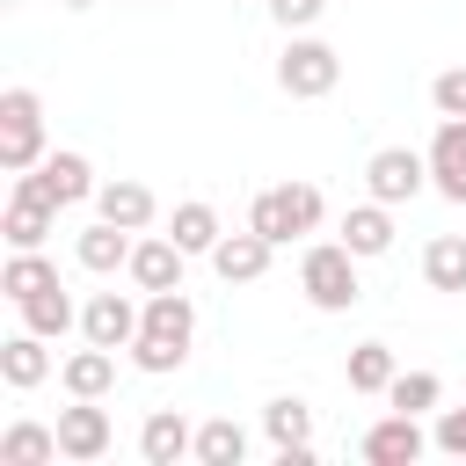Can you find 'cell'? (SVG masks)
<instances>
[{
	"label": "cell",
	"instance_id": "obj_17",
	"mask_svg": "<svg viewBox=\"0 0 466 466\" xmlns=\"http://www.w3.org/2000/svg\"><path fill=\"white\" fill-rule=\"evenodd\" d=\"M335 233H342V248H350L357 262H371V255L393 248V204H379V197H371V204H350Z\"/></svg>",
	"mask_w": 466,
	"mask_h": 466
},
{
	"label": "cell",
	"instance_id": "obj_12",
	"mask_svg": "<svg viewBox=\"0 0 466 466\" xmlns=\"http://www.w3.org/2000/svg\"><path fill=\"white\" fill-rule=\"evenodd\" d=\"M430 189L444 204H466V116H444L430 138Z\"/></svg>",
	"mask_w": 466,
	"mask_h": 466
},
{
	"label": "cell",
	"instance_id": "obj_2",
	"mask_svg": "<svg viewBox=\"0 0 466 466\" xmlns=\"http://www.w3.org/2000/svg\"><path fill=\"white\" fill-rule=\"evenodd\" d=\"M320 218H328V197L313 189V182H277V189H262L255 204H248V226L262 233V240H299V233H320Z\"/></svg>",
	"mask_w": 466,
	"mask_h": 466
},
{
	"label": "cell",
	"instance_id": "obj_20",
	"mask_svg": "<svg viewBox=\"0 0 466 466\" xmlns=\"http://www.w3.org/2000/svg\"><path fill=\"white\" fill-rule=\"evenodd\" d=\"M0 379H7L15 393H29V386H44V379H51V342H44L36 328H22V335H7V342H0Z\"/></svg>",
	"mask_w": 466,
	"mask_h": 466
},
{
	"label": "cell",
	"instance_id": "obj_15",
	"mask_svg": "<svg viewBox=\"0 0 466 466\" xmlns=\"http://www.w3.org/2000/svg\"><path fill=\"white\" fill-rule=\"evenodd\" d=\"M269 255H277V240H262L255 226H240V233H218V248H211V269H218L226 284H255V277L269 269Z\"/></svg>",
	"mask_w": 466,
	"mask_h": 466
},
{
	"label": "cell",
	"instance_id": "obj_30",
	"mask_svg": "<svg viewBox=\"0 0 466 466\" xmlns=\"http://www.w3.org/2000/svg\"><path fill=\"white\" fill-rule=\"evenodd\" d=\"M131 364H138V371H153V379H160V371H182V364H189V357H182V350H175V342H160V335H138V342H131Z\"/></svg>",
	"mask_w": 466,
	"mask_h": 466
},
{
	"label": "cell",
	"instance_id": "obj_14",
	"mask_svg": "<svg viewBox=\"0 0 466 466\" xmlns=\"http://www.w3.org/2000/svg\"><path fill=\"white\" fill-rule=\"evenodd\" d=\"M95 218H109V226H131V233H146V226L160 218V197H153L146 182L116 175V182H102V189H95Z\"/></svg>",
	"mask_w": 466,
	"mask_h": 466
},
{
	"label": "cell",
	"instance_id": "obj_22",
	"mask_svg": "<svg viewBox=\"0 0 466 466\" xmlns=\"http://www.w3.org/2000/svg\"><path fill=\"white\" fill-rule=\"evenodd\" d=\"M58 284V262L44 255V248H7V262H0V291L22 306V299H36V291H51Z\"/></svg>",
	"mask_w": 466,
	"mask_h": 466
},
{
	"label": "cell",
	"instance_id": "obj_23",
	"mask_svg": "<svg viewBox=\"0 0 466 466\" xmlns=\"http://www.w3.org/2000/svg\"><path fill=\"white\" fill-rule=\"evenodd\" d=\"M58 459V422H7L0 430V466H51Z\"/></svg>",
	"mask_w": 466,
	"mask_h": 466
},
{
	"label": "cell",
	"instance_id": "obj_28",
	"mask_svg": "<svg viewBox=\"0 0 466 466\" xmlns=\"http://www.w3.org/2000/svg\"><path fill=\"white\" fill-rule=\"evenodd\" d=\"M393 371H400V364H393V350H386V342H357V350H350V364H342L350 393H386V386H393Z\"/></svg>",
	"mask_w": 466,
	"mask_h": 466
},
{
	"label": "cell",
	"instance_id": "obj_26",
	"mask_svg": "<svg viewBox=\"0 0 466 466\" xmlns=\"http://www.w3.org/2000/svg\"><path fill=\"white\" fill-rule=\"evenodd\" d=\"M240 459H248V430L233 415L197 422V466H240Z\"/></svg>",
	"mask_w": 466,
	"mask_h": 466
},
{
	"label": "cell",
	"instance_id": "obj_33",
	"mask_svg": "<svg viewBox=\"0 0 466 466\" xmlns=\"http://www.w3.org/2000/svg\"><path fill=\"white\" fill-rule=\"evenodd\" d=\"M262 7H269V15H277V22H284V29H313V22H320V7H328V0H262Z\"/></svg>",
	"mask_w": 466,
	"mask_h": 466
},
{
	"label": "cell",
	"instance_id": "obj_7",
	"mask_svg": "<svg viewBox=\"0 0 466 466\" xmlns=\"http://www.w3.org/2000/svg\"><path fill=\"white\" fill-rule=\"evenodd\" d=\"M262 437L277 444V466H313V408L299 393H277L262 408Z\"/></svg>",
	"mask_w": 466,
	"mask_h": 466
},
{
	"label": "cell",
	"instance_id": "obj_4",
	"mask_svg": "<svg viewBox=\"0 0 466 466\" xmlns=\"http://www.w3.org/2000/svg\"><path fill=\"white\" fill-rule=\"evenodd\" d=\"M335 80H342V51H335V44H320V36H291V44H284L277 87H284L291 102H320V95H335Z\"/></svg>",
	"mask_w": 466,
	"mask_h": 466
},
{
	"label": "cell",
	"instance_id": "obj_3",
	"mask_svg": "<svg viewBox=\"0 0 466 466\" xmlns=\"http://www.w3.org/2000/svg\"><path fill=\"white\" fill-rule=\"evenodd\" d=\"M44 95L36 87H0V167L7 175H29L44 160Z\"/></svg>",
	"mask_w": 466,
	"mask_h": 466
},
{
	"label": "cell",
	"instance_id": "obj_19",
	"mask_svg": "<svg viewBox=\"0 0 466 466\" xmlns=\"http://www.w3.org/2000/svg\"><path fill=\"white\" fill-rule=\"evenodd\" d=\"M131 226H109V218H95L80 240H73V255H80V269H95V277H116V269H131Z\"/></svg>",
	"mask_w": 466,
	"mask_h": 466
},
{
	"label": "cell",
	"instance_id": "obj_1",
	"mask_svg": "<svg viewBox=\"0 0 466 466\" xmlns=\"http://www.w3.org/2000/svg\"><path fill=\"white\" fill-rule=\"evenodd\" d=\"M299 291H306L313 313H350V306L364 299V284H357V255H350L342 240H313V248L299 255Z\"/></svg>",
	"mask_w": 466,
	"mask_h": 466
},
{
	"label": "cell",
	"instance_id": "obj_10",
	"mask_svg": "<svg viewBox=\"0 0 466 466\" xmlns=\"http://www.w3.org/2000/svg\"><path fill=\"white\" fill-rule=\"evenodd\" d=\"M138 320H146V306H131L124 291H95V299L80 306V335L102 342V350H131V342H138Z\"/></svg>",
	"mask_w": 466,
	"mask_h": 466
},
{
	"label": "cell",
	"instance_id": "obj_8",
	"mask_svg": "<svg viewBox=\"0 0 466 466\" xmlns=\"http://www.w3.org/2000/svg\"><path fill=\"white\" fill-rule=\"evenodd\" d=\"M109 444H116V430H109V408H102V400H73V408H58V459L95 466Z\"/></svg>",
	"mask_w": 466,
	"mask_h": 466
},
{
	"label": "cell",
	"instance_id": "obj_34",
	"mask_svg": "<svg viewBox=\"0 0 466 466\" xmlns=\"http://www.w3.org/2000/svg\"><path fill=\"white\" fill-rule=\"evenodd\" d=\"M58 7H95V0H58Z\"/></svg>",
	"mask_w": 466,
	"mask_h": 466
},
{
	"label": "cell",
	"instance_id": "obj_6",
	"mask_svg": "<svg viewBox=\"0 0 466 466\" xmlns=\"http://www.w3.org/2000/svg\"><path fill=\"white\" fill-rule=\"evenodd\" d=\"M7 248H44L58 233V204L36 189V175H15V197H7V218H0Z\"/></svg>",
	"mask_w": 466,
	"mask_h": 466
},
{
	"label": "cell",
	"instance_id": "obj_31",
	"mask_svg": "<svg viewBox=\"0 0 466 466\" xmlns=\"http://www.w3.org/2000/svg\"><path fill=\"white\" fill-rule=\"evenodd\" d=\"M430 102H437V116H466V66H444L430 80Z\"/></svg>",
	"mask_w": 466,
	"mask_h": 466
},
{
	"label": "cell",
	"instance_id": "obj_9",
	"mask_svg": "<svg viewBox=\"0 0 466 466\" xmlns=\"http://www.w3.org/2000/svg\"><path fill=\"white\" fill-rule=\"evenodd\" d=\"M357 451L371 459V466H415L422 451H430V437H422V415H379L364 437H357Z\"/></svg>",
	"mask_w": 466,
	"mask_h": 466
},
{
	"label": "cell",
	"instance_id": "obj_24",
	"mask_svg": "<svg viewBox=\"0 0 466 466\" xmlns=\"http://www.w3.org/2000/svg\"><path fill=\"white\" fill-rule=\"evenodd\" d=\"M167 233H175V248H182V255H211L226 226H218V211H211L204 197H189V204H175V218H167Z\"/></svg>",
	"mask_w": 466,
	"mask_h": 466
},
{
	"label": "cell",
	"instance_id": "obj_18",
	"mask_svg": "<svg viewBox=\"0 0 466 466\" xmlns=\"http://www.w3.org/2000/svg\"><path fill=\"white\" fill-rule=\"evenodd\" d=\"M138 335H160V342H175V350L189 357V342H197V306H189V291H146Z\"/></svg>",
	"mask_w": 466,
	"mask_h": 466
},
{
	"label": "cell",
	"instance_id": "obj_25",
	"mask_svg": "<svg viewBox=\"0 0 466 466\" xmlns=\"http://www.w3.org/2000/svg\"><path fill=\"white\" fill-rule=\"evenodd\" d=\"M422 284L430 291H466V233H437L422 248Z\"/></svg>",
	"mask_w": 466,
	"mask_h": 466
},
{
	"label": "cell",
	"instance_id": "obj_13",
	"mask_svg": "<svg viewBox=\"0 0 466 466\" xmlns=\"http://www.w3.org/2000/svg\"><path fill=\"white\" fill-rule=\"evenodd\" d=\"M138 459H146V466L197 459V430H189V415H175V408H153V415L138 422Z\"/></svg>",
	"mask_w": 466,
	"mask_h": 466
},
{
	"label": "cell",
	"instance_id": "obj_16",
	"mask_svg": "<svg viewBox=\"0 0 466 466\" xmlns=\"http://www.w3.org/2000/svg\"><path fill=\"white\" fill-rule=\"evenodd\" d=\"M182 248H175V233H146L138 248H131V284L138 291H182Z\"/></svg>",
	"mask_w": 466,
	"mask_h": 466
},
{
	"label": "cell",
	"instance_id": "obj_32",
	"mask_svg": "<svg viewBox=\"0 0 466 466\" xmlns=\"http://www.w3.org/2000/svg\"><path fill=\"white\" fill-rule=\"evenodd\" d=\"M430 444H437L444 459H466V408H444L437 430H430Z\"/></svg>",
	"mask_w": 466,
	"mask_h": 466
},
{
	"label": "cell",
	"instance_id": "obj_11",
	"mask_svg": "<svg viewBox=\"0 0 466 466\" xmlns=\"http://www.w3.org/2000/svg\"><path fill=\"white\" fill-rule=\"evenodd\" d=\"M29 175H36V189H44L58 211H73V204H87V197L102 189V182H95V167H87V153H44Z\"/></svg>",
	"mask_w": 466,
	"mask_h": 466
},
{
	"label": "cell",
	"instance_id": "obj_5",
	"mask_svg": "<svg viewBox=\"0 0 466 466\" xmlns=\"http://www.w3.org/2000/svg\"><path fill=\"white\" fill-rule=\"evenodd\" d=\"M364 189H371L379 204H415V197L430 189V153H415V146H379V153L364 160Z\"/></svg>",
	"mask_w": 466,
	"mask_h": 466
},
{
	"label": "cell",
	"instance_id": "obj_27",
	"mask_svg": "<svg viewBox=\"0 0 466 466\" xmlns=\"http://www.w3.org/2000/svg\"><path fill=\"white\" fill-rule=\"evenodd\" d=\"M22 328H36L44 342H58L66 328H80V306H73V299H66V291L51 284V291H36V299H22Z\"/></svg>",
	"mask_w": 466,
	"mask_h": 466
},
{
	"label": "cell",
	"instance_id": "obj_29",
	"mask_svg": "<svg viewBox=\"0 0 466 466\" xmlns=\"http://www.w3.org/2000/svg\"><path fill=\"white\" fill-rule=\"evenodd\" d=\"M437 400H444L437 371H393V386H386V408H400V415H430Z\"/></svg>",
	"mask_w": 466,
	"mask_h": 466
},
{
	"label": "cell",
	"instance_id": "obj_21",
	"mask_svg": "<svg viewBox=\"0 0 466 466\" xmlns=\"http://www.w3.org/2000/svg\"><path fill=\"white\" fill-rule=\"evenodd\" d=\"M58 386H66L73 400H102V393L116 386V350H102V342L73 350V357L58 364Z\"/></svg>",
	"mask_w": 466,
	"mask_h": 466
}]
</instances>
